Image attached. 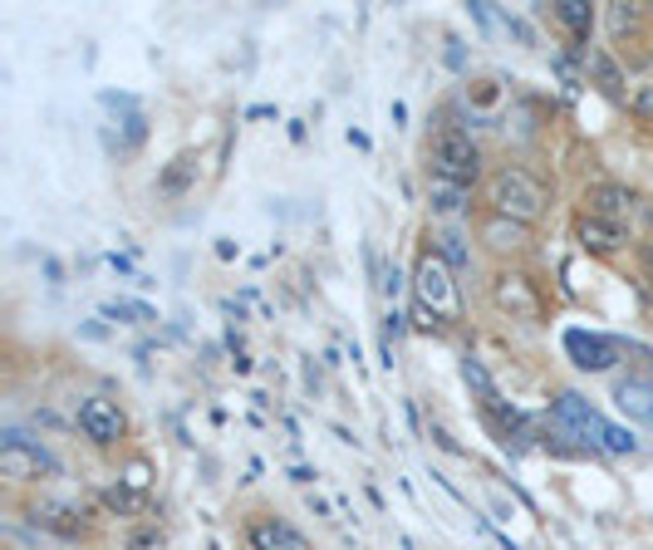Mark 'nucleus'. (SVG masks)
<instances>
[{"label": "nucleus", "instance_id": "obj_1", "mask_svg": "<svg viewBox=\"0 0 653 550\" xmlns=\"http://www.w3.org/2000/svg\"><path fill=\"white\" fill-rule=\"evenodd\" d=\"M413 300H418V324H423V330H433L437 320H457V314H462L452 265H447L437 251L418 255V265H413Z\"/></svg>", "mask_w": 653, "mask_h": 550}, {"label": "nucleus", "instance_id": "obj_2", "mask_svg": "<svg viewBox=\"0 0 653 550\" xmlns=\"http://www.w3.org/2000/svg\"><path fill=\"white\" fill-rule=\"evenodd\" d=\"M492 206L501 216H516V222L531 226L551 206V187L535 172H525V167H506V172L492 177Z\"/></svg>", "mask_w": 653, "mask_h": 550}, {"label": "nucleus", "instance_id": "obj_3", "mask_svg": "<svg viewBox=\"0 0 653 550\" xmlns=\"http://www.w3.org/2000/svg\"><path fill=\"white\" fill-rule=\"evenodd\" d=\"M433 177L443 182H457V187H472L482 177V147L472 143V133L462 128H443L433 143Z\"/></svg>", "mask_w": 653, "mask_h": 550}, {"label": "nucleus", "instance_id": "obj_4", "mask_svg": "<svg viewBox=\"0 0 653 550\" xmlns=\"http://www.w3.org/2000/svg\"><path fill=\"white\" fill-rule=\"evenodd\" d=\"M55 471H60V462H55L40 442H31L25 432H15V428L5 432V442H0V477L40 481V477H55Z\"/></svg>", "mask_w": 653, "mask_h": 550}, {"label": "nucleus", "instance_id": "obj_5", "mask_svg": "<svg viewBox=\"0 0 653 550\" xmlns=\"http://www.w3.org/2000/svg\"><path fill=\"white\" fill-rule=\"evenodd\" d=\"M80 428L89 442L113 447V442L129 438V412H123L113 398H104V393H89V398L80 403Z\"/></svg>", "mask_w": 653, "mask_h": 550}, {"label": "nucleus", "instance_id": "obj_6", "mask_svg": "<svg viewBox=\"0 0 653 550\" xmlns=\"http://www.w3.org/2000/svg\"><path fill=\"white\" fill-rule=\"evenodd\" d=\"M492 300H496V310L511 314V320H541V310H545L535 280H531V275H521V271H501V275H496V280H492Z\"/></svg>", "mask_w": 653, "mask_h": 550}, {"label": "nucleus", "instance_id": "obj_7", "mask_svg": "<svg viewBox=\"0 0 653 550\" xmlns=\"http://www.w3.org/2000/svg\"><path fill=\"white\" fill-rule=\"evenodd\" d=\"M565 354L575 359V369L584 373H604L619 363V339H609V334H590V330H570L565 334Z\"/></svg>", "mask_w": 653, "mask_h": 550}, {"label": "nucleus", "instance_id": "obj_8", "mask_svg": "<svg viewBox=\"0 0 653 550\" xmlns=\"http://www.w3.org/2000/svg\"><path fill=\"white\" fill-rule=\"evenodd\" d=\"M555 422H560V428L570 432V438L590 442V447H600L604 428H609V422H604L600 412H594L590 403L580 398V393H560V398H555Z\"/></svg>", "mask_w": 653, "mask_h": 550}, {"label": "nucleus", "instance_id": "obj_9", "mask_svg": "<svg viewBox=\"0 0 653 550\" xmlns=\"http://www.w3.org/2000/svg\"><path fill=\"white\" fill-rule=\"evenodd\" d=\"M246 546L251 550H315L305 530H295L280 516H251L246 521Z\"/></svg>", "mask_w": 653, "mask_h": 550}, {"label": "nucleus", "instance_id": "obj_10", "mask_svg": "<svg viewBox=\"0 0 653 550\" xmlns=\"http://www.w3.org/2000/svg\"><path fill=\"white\" fill-rule=\"evenodd\" d=\"M614 403H619L624 418L653 422V379H649V373H633V379H624L619 388H614Z\"/></svg>", "mask_w": 653, "mask_h": 550}, {"label": "nucleus", "instance_id": "obj_11", "mask_svg": "<svg viewBox=\"0 0 653 550\" xmlns=\"http://www.w3.org/2000/svg\"><path fill=\"white\" fill-rule=\"evenodd\" d=\"M580 241H584V251H619V246L629 241V231H624L614 216L584 212V216H580Z\"/></svg>", "mask_w": 653, "mask_h": 550}, {"label": "nucleus", "instance_id": "obj_12", "mask_svg": "<svg viewBox=\"0 0 653 550\" xmlns=\"http://www.w3.org/2000/svg\"><path fill=\"white\" fill-rule=\"evenodd\" d=\"M482 241L492 246V251H521L525 241H531V226L525 222H516V216H501V212H492L482 222Z\"/></svg>", "mask_w": 653, "mask_h": 550}, {"label": "nucleus", "instance_id": "obj_13", "mask_svg": "<svg viewBox=\"0 0 653 550\" xmlns=\"http://www.w3.org/2000/svg\"><path fill=\"white\" fill-rule=\"evenodd\" d=\"M584 74H590V84H600L609 98H624V69L609 49H584Z\"/></svg>", "mask_w": 653, "mask_h": 550}, {"label": "nucleus", "instance_id": "obj_14", "mask_svg": "<svg viewBox=\"0 0 653 550\" xmlns=\"http://www.w3.org/2000/svg\"><path fill=\"white\" fill-rule=\"evenodd\" d=\"M555 20L565 25V35L570 39L590 45V29H594V5L590 0H560V5H555Z\"/></svg>", "mask_w": 653, "mask_h": 550}, {"label": "nucleus", "instance_id": "obj_15", "mask_svg": "<svg viewBox=\"0 0 653 550\" xmlns=\"http://www.w3.org/2000/svg\"><path fill=\"white\" fill-rule=\"evenodd\" d=\"M590 202H594V216H614V222H619V212L633 206V192L619 182H600V187H590Z\"/></svg>", "mask_w": 653, "mask_h": 550}, {"label": "nucleus", "instance_id": "obj_16", "mask_svg": "<svg viewBox=\"0 0 653 550\" xmlns=\"http://www.w3.org/2000/svg\"><path fill=\"white\" fill-rule=\"evenodd\" d=\"M427 202H433L437 216H462V212H467V187L433 177V187H427Z\"/></svg>", "mask_w": 653, "mask_h": 550}, {"label": "nucleus", "instance_id": "obj_17", "mask_svg": "<svg viewBox=\"0 0 653 550\" xmlns=\"http://www.w3.org/2000/svg\"><path fill=\"white\" fill-rule=\"evenodd\" d=\"M600 447L604 452H614V457H633V452H639V438H633L629 428H604V438H600Z\"/></svg>", "mask_w": 653, "mask_h": 550}, {"label": "nucleus", "instance_id": "obj_18", "mask_svg": "<svg viewBox=\"0 0 653 550\" xmlns=\"http://www.w3.org/2000/svg\"><path fill=\"white\" fill-rule=\"evenodd\" d=\"M192 172H197V157H192V153L172 157V167H168V172H162V192H182Z\"/></svg>", "mask_w": 653, "mask_h": 550}, {"label": "nucleus", "instance_id": "obj_19", "mask_svg": "<svg viewBox=\"0 0 653 550\" xmlns=\"http://www.w3.org/2000/svg\"><path fill=\"white\" fill-rule=\"evenodd\" d=\"M437 255H443L447 265H457V271H462V265H472V251L462 246V236H457V231H443V236H437Z\"/></svg>", "mask_w": 653, "mask_h": 550}, {"label": "nucleus", "instance_id": "obj_20", "mask_svg": "<svg viewBox=\"0 0 653 550\" xmlns=\"http://www.w3.org/2000/svg\"><path fill=\"white\" fill-rule=\"evenodd\" d=\"M633 29H639V10L633 5H609V35L624 39V35H633Z\"/></svg>", "mask_w": 653, "mask_h": 550}, {"label": "nucleus", "instance_id": "obj_21", "mask_svg": "<svg viewBox=\"0 0 653 550\" xmlns=\"http://www.w3.org/2000/svg\"><path fill=\"white\" fill-rule=\"evenodd\" d=\"M629 108H633V118H639V123L653 128V79L633 88V94H629Z\"/></svg>", "mask_w": 653, "mask_h": 550}, {"label": "nucleus", "instance_id": "obj_22", "mask_svg": "<svg viewBox=\"0 0 653 550\" xmlns=\"http://www.w3.org/2000/svg\"><path fill=\"white\" fill-rule=\"evenodd\" d=\"M129 550H168V536H162L158 526H138L129 536Z\"/></svg>", "mask_w": 653, "mask_h": 550}, {"label": "nucleus", "instance_id": "obj_23", "mask_svg": "<svg viewBox=\"0 0 653 550\" xmlns=\"http://www.w3.org/2000/svg\"><path fill=\"white\" fill-rule=\"evenodd\" d=\"M148 462H133V467L129 471H123V481H119V487H129L133 491V497H148Z\"/></svg>", "mask_w": 653, "mask_h": 550}, {"label": "nucleus", "instance_id": "obj_24", "mask_svg": "<svg viewBox=\"0 0 653 550\" xmlns=\"http://www.w3.org/2000/svg\"><path fill=\"white\" fill-rule=\"evenodd\" d=\"M104 314H113V320H133V324L153 320V314H148V310H138V304H104Z\"/></svg>", "mask_w": 653, "mask_h": 550}, {"label": "nucleus", "instance_id": "obj_25", "mask_svg": "<svg viewBox=\"0 0 653 550\" xmlns=\"http://www.w3.org/2000/svg\"><path fill=\"white\" fill-rule=\"evenodd\" d=\"M649 265H653V246H649Z\"/></svg>", "mask_w": 653, "mask_h": 550}]
</instances>
